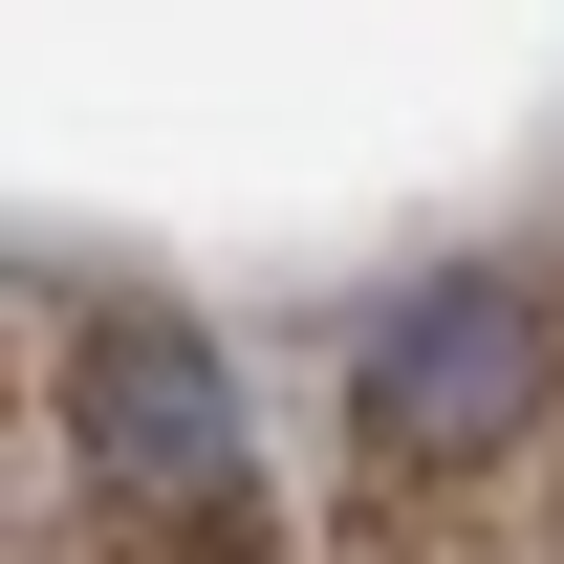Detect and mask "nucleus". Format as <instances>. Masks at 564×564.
<instances>
[{"instance_id": "f257e3e1", "label": "nucleus", "mask_w": 564, "mask_h": 564, "mask_svg": "<svg viewBox=\"0 0 564 564\" xmlns=\"http://www.w3.org/2000/svg\"><path fill=\"white\" fill-rule=\"evenodd\" d=\"M543 391H564V326H543V282H521V261L413 282V304L369 326V369H348V413H369L391 478H478V456H521Z\"/></svg>"}, {"instance_id": "f03ea898", "label": "nucleus", "mask_w": 564, "mask_h": 564, "mask_svg": "<svg viewBox=\"0 0 564 564\" xmlns=\"http://www.w3.org/2000/svg\"><path fill=\"white\" fill-rule=\"evenodd\" d=\"M66 456L131 499V521H196V499H239V369H217L174 304H109L66 348Z\"/></svg>"}]
</instances>
